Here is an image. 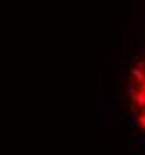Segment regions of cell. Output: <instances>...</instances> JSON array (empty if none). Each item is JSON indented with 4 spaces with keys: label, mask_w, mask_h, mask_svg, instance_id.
<instances>
[{
    "label": "cell",
    "mask_w": 145,
    "mask_h": 155,
    "mask_svg": "<svg viewBox=\"0 0 145 155\" xmlns=\"http://www.w3.org/2000/svg\"><path fill=\"white\" fill-rule=\"evenodd\" d=\"M130 74H133V78H135V80H137V84H141V82L145 80V74L139 69V67H133V69H130Z\"/></svg>",
    "instance_id": "6da1fadb"
}]
</instances>
